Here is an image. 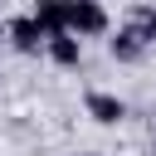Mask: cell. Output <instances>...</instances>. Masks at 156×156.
I'll list each match as a JSON object with an SVG mask.
<instances>
[{"mask_svg": "<svg viewBox=\"0 0 156 156\" xmlns=\"http://www.w3.org/2000/svg\"><path fill=\"white\" fill-rule=\"evenodd\" d=\"M49 58H54L58 68H78V58H83V34H73V29L49 34Z\"/></svg>", "mask_w": 156, "mask_h": 156, "instance_id": "cell-3", "label": "cell"}, {"mask_svg": "<svg viewBox=\"0 0 156 156\" xmlns=\"http://www.w3.org/2000/svg\"><path fill=\"white\" fill-rule=\"evenodd\" d=\"M10 39H15V49L20 54H39V49H49V29L29 15V20H15L10 24Z\"/></svg>", "mask_w": 156, "mask_h": 156, "instance_id": "cell-2", "label": "cell"}, {"mask_svg": "<svg viewBox=\"0 0 156 156\" xmlns=\"http://www.w3.org/2000/svg\"><path fill=\"white\" fill-rule=\"evenodd\" d=\"M63 29H73V34H102L107 15H102L98 0H63Z\"/></svg>", "mask_w": 156, "mask_h": 156, "instance_id": "cell-1", "label": "cell"}, {"mask_svg": "<svg viewBox=\"0 0 156 156\" xmlns=\"http://www.w3.org/2000/svg\"><path fill=\"white\" fill-rule=\"evenodd\" d=\"M83 107H88V117H93V122H102V127H112V122H122V117H127L122 98H112V93H88V98H83Z\"/></svg>", "mask_w": 156, "mask_h": 156, "instance_id": "cell-5", "label": "cell"}, {"mask_svg": "<svg viewBox=\"0 0 156 156\" xmlns=\"http://www.w3.org/2000/svg\"><path fill=\"white\" fill-rule=\"evenodd\" d=\"M127 24H132V29H136V34L146 39V44H156V10H151V5H136Z\"/></svg>", "mask_w": 156, "mask_h": 156, "instance_id": "cell-6", "label": "cell"}, {"mask_svg": "<svg viewBox=\"0 0 156 156\" xmlns=\"http://www.w3.org/2000/svg\"><path fill=\"white\" fill-rule=\"evenodd\" d=\"M107 49H112V58H117V63H141V54H146L151 44H146V39L127 24V29H117V34L107 39Z\"/></svg>", "mask_w": 156, "mask_h": 156, "instance_id": "cell-4", "label": "cell"}, {"mask_svg": "<svg viewBox=\"0 0 156 156\" xmlns=\"http://www.w3.org/2000/svg\"><path fill=\"white\" fill-rule=\"evenodd\" d=\"M83 156H98V151H83Z\"/></svg>", "mask_w": 156, "mask_h": 156, "instance_id": "cell-7", "label": "cell"}]
</instances>
